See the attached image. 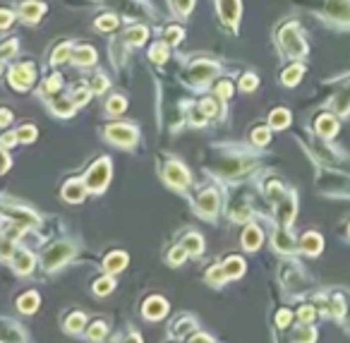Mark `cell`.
I'll return each instance as SVG.
<instances>
[{
    "instance_id": "cell-10",
    "label": "cell",
    "mask_w": 350,
    "mask_h": 343,
    "mask_svg": "<svg viewBox=\"0 0 350 343\" xmlns=\"http://www.w3.org/2000/svg\"><path fill=\"white\" fill-rule=\"evenodd\" d=\"M43 2H34V0H29V2H24L22 5V10H19V14H22V19H27V22H36L41 14H43Z\"/></svg>"
},
{
    "instance_id": "cell-1",
    "label": "cell",
    "mask_w": 350,
    "mask_h": 343,
    "mask_svg": "<svg viewBox=\"0 0 350 343\" xmlns=\"http://www.w3.org/2000/svg\"><path fill=\"white\" fill-rule=\"evenodd\" d=\"M108 180H110V164H108V159H98V161L89 168V173H87V178H84V185H87V190H91V192H101L108 185Z\"/></svg>"
},
{
    "instance_id": "cell-13",
    "label": "cell",
    "mask_w": 350,
    "mask_h": 343,
    "mask_svg": "<svg viewBox=\"0 0 350 343\" xmlns=\"http://www.w3.org/2000/svg\"><path fill=\"white\" fill-rule=\"evenodd\" d=\"M72 58H75L77 65H91V63H96V51L89 46H80V48L72 51Z\"/></svg>"
},
{
    "instance_id": "cell-14",
    "label": "cell",
    "mask_w": 350,
    "mask_h": 343,
    "mask_svg": "<svg viewBox=\"0 0 350 343\" xmlns=\"http://www.w3.org/2000/svg\"><path fill=\"white\" fill-rule=\"evenodd\" d=\"M63 194H65L68 202H82L84 199V182L70 180L68 185H65V190H63Z\"/></svg>"
},
{
    "instance_id": "cell-55",
    "label": "cell",
    "mask_w": 350,
    "mask_h": 343,
    "mask_svg": "<svg viewBox=\"0 0 350 343\" xmlns=\"http://www.w3.org/2000/svg\"><path fill=\"white\" fill-rule=\"evenodd\" d=\"M235 221H245V219H250V209H235V216H233Z\"/></svg>"
},
{
    "instance_id": "cell-6",
    "label": "cell",
    "mask_w": 350,
    "mask_h": 343,
    "mask_svg": "<svg viewBox=\"0 0 350 343\" xmlns=\"http://www.w3.org/2000/svg\"><path fill=\"white\" fill-rule=\"evenodd\" d=\"M218 12L226 24H235L240 17V2L238 0H218Z\"/></svg>"
},
{
    "instance_id": "cell-9",
    "label": "cell",
    "mask_w": 350,
    "mask_h": 343,
    "mask_svg": "<svg viewBox=\"0 0 350 343\" xmlns=\"http://www.w3.org/2000/svg\"><path fill=\"white\" fill-rule=\"evenodd\" d=\"M166 178H168V182L175 185V187H185V185L189 182V173L180 164H168V168H166Z\"/></svg>"
},
{
    "instance_id": "cell-29",
    "label": "cell",
    "mask_w": 350,
    "mask_h": 343,
    "mask_svg": "<svg viewBox=\"0 0 350 343\" xmlns=\"http://www.w3.org/2000/svg\"><path fill=\"white\" fill-rule=\"evenodd\" d=\"M84 324H87L84 315H80V312H77V315H70L68 317V324H65V327H68V331H82V329H84Z\"/></svg>"
},
{
    "instance_id": "cell-59",
    "label": "cell",
    "mask_w": 350,
    "mask_h": 343,
    "mask_svg": "<svg viewBox=\"0 0 350 343\" xmlns=\"http://www.w3.org/2000/svg\"><path fill=\"white\" fill-rule=\"evenodd\" d=\"M0 70H2V63H0Z\"/></svg>"
},
{
    "instance_id": "cell-57",
    "label": "cell",
    "mask_w": 350,
    "mask_h": 343,
    "mask_svg": "<svg viewBox=\"0 0 350 343\" xmlns=\"http://www.w3.org/2000/svg\"><path fill=\"white\" fill-rule=\"evenodd\" d=\"M125 343H142V339H139L137 334H132V336H127V341Z\"/></svg>"
},
{
    "instance_id": "cell-40",
    "label": "cell",
    "mask_w": 350,
    "mask_h": 343,
    "mask_svg": "<svg viewBox=\"0 0 350 343\" xmlns=\"http://www.w3.org/2000/svg\"><path fill=\"white\" fill-rule=\"evenodd\" d=\"M206 278H209V281H211L214 286H218V283H221L223 278H228V276H226V271H223V269H218V266H214V269L209 271V276H206Z\"/></svg>"
},
{
    "instance_id": "cell-48",
    "label": "cell",
    "mask_w": 350,
    "mask_h": 343,
    "mask_svg": "<svg viewBox=\"0 0 350 343\" xmlns=\"http://www.w3.org/2000/svg\"><path fill=\"white\" fill-rule=\"evenodd\" d=\"M175 7H177V12L180 14H187L192 10V0H173Z\"/></svg>"
},
{
    "instance_id": "cell-30",
    "label": "cell",
    "mask_w": 350,
    "mask_h": 343,
    "mask_svg": "<svg viewBox=\"0 0 350 343\" xmlns=\"http://www.w3.org/2000/svg\"><path fill=\"white\" fill-rule=\"evenodd\" d=\"M269 130L266 127H257L255 132H252V142L255 144H259V147H264V144H269Z\"/></svg>"
},
{
    "instance_id": "cell-56",
    "label": "cell",
    "mask_w": 350,
    "mask_h": 343,
    "mask_svg": "<svg viewBox=\"0 0 350 343\" xmlns=\"http://www.w3.org/2000/svg\"><path fill=\"white\" fill-rule=\"evenodd\" d=\"M7 166H10V161H7V156H5V154L0 151V175H2V173L7 171Z\"/></svg>"
},
{
    "instance_id": "cell-43",
    "label": "cell",
    "mask_w": 350,
    "mask_h": 343,
    "mask_svg": "<svg viewBox=\"0 0 350 343\" xmlns=\"http://www.w3.org/2000/svg\"><path fill=\"white\" fill-rule=\"evenodd\" d=\"M166 39H168L171 43H177L180 39H182V29L180 27H168L166 29Z\"/></svg>"
},
{
    "instance_id": "cell-3",
    "label": "cell",
    "mask_w": 350,
    "mask_h": 343,
    "mask_svg": "<svg viewBox=\"0 0 350 343\" xmlns=\"http://www.w3.org/2000/svg\"><path fill=\"white\" fill-rule=\"evenodd\" d=\"M34 82V65H29V63H22V65H17V68L10 70V84H12L17 91H24L29 89Z\"/></svg>"
},
{
    "instance_id": "cell-26",
    "label": "cell",
    "mask_w": 350,
    "mask_h": 343,
    "mask_svg": "<svg viewBox=\"0 0 350 343\" xmlns=\"http://www.w3.org/2000/svg\"><path fill=\"white\" fill-rule=\"evenodd\" d=\"M300 77H302V68H300V65H293V68H288L283 72V82L290 84V86L300 82Z\"/></svg>"
},
{
    "instance_id": "cell-21",
    "label": "cell",
    "mask_w": 350,
    "mask_h": 343,
    "mask_svg": "<svg viewBox=\"0 0 350 343\" xmlns=\"http://www.w3.org/2000/svg\"><path fill=\"white\" fill-rule=\"evenodd\" d=\"M329 14H334V17H338L341 22H348L350 19V5H346V2H331L329 5Z\"/></svg>"
},
{
    "instance_id": "cell-12",
    "label": "cell",
    "mask_w": 350,
    "mask_h": 343,
    "mask_svg": "<svg viewBox=\"0 0 350 343\" xmlns=\"http://www.w3.org/2000/svg\"><path fill=\"white\" fill-rule=\"evenodd\" d=\"M14 269H17L19 274H29V271L34 269V257L29 255L27 250L14 252Z\"/></svg>"
},
{
    "instance_id": "cell-46",
    "label": "cell",
    "mask_w": 350,
    "mask_h": 343,
    "mask_svg": "<svg viewBox=\"0 0 350 343\" xmlns=\"http://www.w3.org/2000/svg\"><path fill=\"white\" fill-rule=\"evenodd\" d=\"M290 319H293V315H290L288 310H281V312H278V317H276V324L283 329V327H288V324H290Z\"/></svg>"
},
{
    "instance_id": "cell-5",
    "label": "cell",
    "mask_w": 350,
    "mask_h": 343,
    "mask_svg": "<svg viewBox=\"0 0 350 343\" xmlns=\"http://www.w3.org/2000/svg\"><path fill=\"white\" fill-rule=\"evenodd\" d=\"M108 137L113 142H118V144H122V147H130V144H135L137 132L130 125H110L108 127Z\"/></svg>"
},
{
    "instance_id": "cell-53",
    "label": "cell",
    "mask_w": 350,
    "mask_h": 343,
    "mask_svg": "<svg viewBox=\"0 0 350 343\" xmlns=\"http://www.w3.org/2000/svg\"><path fill=\"white\" fill-rule=\"evenodd\" d=\"M106 86H108L106 77H96L94 82H91V89H94L96 94H101V91H103V89H106Z\"/></svg>"
},
{
    "instance_id": "cell-31",
    "label": "cell",
    "mask_w": 350,
    "mask_h": 343,
    "mask_svg": "<svg viewBox=\"0 0 350 343\" xmlns=\"http://www.w3.org/2000/svg\"><path fill=\"white\" fill-rule=\"evenodd\" d=\"M293 343H314V331L312 329H297L293 336Z\"/></svg>"
},
{
    "instance_id": "cell-33",
    "label": "cell",
    "mask_w": 350,
    "mask_h": 343,
    "mask_svg": "<svg viewBox=\"0 0 350 343\" xmlns=\"http://www.w3.org/2000/svg\"><path fill=\"white\" fill-rule=\"evenodd\" d=\"M70 53H72V48H70L68 43H63V46H58L53 51V63H65L70 58Z\"/></svg>"
},
{
    "instance_id": "cell-24",
    "label": "cell",
    "mask_w": 350,
    "mask_h": 343,
    "mask_svg": "<svg viewBox=\"0 0 350 343\" xmlns=\"http://www.w3.org/2000/svg\"><path fill=\"white\" fill-rule=\"evenodd\" d=\"M182 247L187 250V252H192V255H199L202 252V238L194 233H189L185 240H182Z\"/></svg>"
},
{
    "instance_id": "cell-39",
    "label": "cell",
    "mask_w": 350,
    "mask_h": 343,
    "mask_svg": "<svg viewBox=\"0 0 350 343\" xmlns=\"http://www.w3.org/2000/svg\"><path fill=\"white\" fill-rule=\"evenodd\" d=\"M60 86H63V77H60V75H53V77H48V80H46V91H51V94L58 91Z\"/></svg>"
},
{
    "instance_id": "cell-7",
    "label": "cell",
    "mask_w": 350,
    "mask_h": 343,
    "mask_svg": "<svg viewBox=\"0 0 350 343\" xmlns=\"http://www.w3.org/2000/svg\"><path fill=\"white\" fill-rule=\"evenodd\" d=\"M197 209H199L202 216H214L216 209H218V194H216L214 190L202 192L199 194V199H197Z\"/></svg>"
},
{
    "instance_id": "cell-45",
    "label": "cell",
    "mask_w": 350,
    "mask_h": 343,
    "mask_svg": "<svg viewBox=\"0 0 350 343\" xmlns=\"http://www.w3.org/2000/svg\"><path fill=\"white\" fill-rule=\"evenodd\" d=\"M255 86H257V77H255V75H245L243 82H240V89H243V91H252Z\"/></svg>"
},
{
    "instance_id": "cell-41",
    "label": "cell",
    "mask_w": 350,
    "mask_h": 343,
    "mask_svg": "<svg viewBox=\"0 0 350 343\" xmlns=\"http://www.w3.org/2000/svg\"><path fill=\"white\" fill-rule=\"evenodd\" d=\"M17 51V39H10V41L5 43L2 48H0V60H5V58H10V55Z\"/></svg>"
},
{
    "instance_id": "cell-36",
    "label": "cell",
    "mask_w": 350,
    "mask_h": 343,
    "mask_svg": "<svg viewBox=\"0 0 350 343\" xmlns=\"http://www.w3.org/2000/svg\"><path fill=\"white\" fill-rule=\"evenodd\" d=\"M192 329H194V322H192V319H182V322L175 327V336H187V334H192Z\"/></svg>"
},
{
    "instance_id": "cell-19",
    "label": "cell",
    "mask_w": 350,
    "mask_h": 343,
    "mask_svg": "<svg viewBox=\"0 0 350 343\" xmlns=\"http://www.w3.org/2000/svg\"><path fill=\"white\" fill-rule=\"evenodd\" d=\"M125 264H127V255L113 252V255H108L106 257V271H120Z\"/></svg>"
},
{
    "instance_id": "cell-50",
    "label": "cell",
    "mask_w": 350,
    "mask_h": 343,
    "mask_svg": "<svg viewBox=\"0 0 350 343\" xmlns=\"http://www.w3.org/2000/svg\"><path fill=\"white\" fill-rule=\"evenodd\" d=\"M87 98H89V89H77V91L72 94V101H75V103H87Z\"/></svg>"
},
{
    "instance_id": "cell-42",
    "label": "cell",
    "mask_w": 350,
    "mask_h": 343,
    "mask_svg": "<svg viewBox=\"0 0 350 343\" xmlns=\"http://www.w3.org/2000/svg\"><path fill=\"white\" fill-rule=\"evenodd\" d=\"M297 317H300V322H312V319L317 317V312H314V307H310V305H305V307H300V312H297Z\"/></svg>"
},
{
    "instance_id": "cell-15",
    "label": "cell",
    "mask_w": 350,
    "mask_h": 343,
    "mask_svg": "<svg viewBox=\"0 0 350 343\" xmlns=\"http://www.w3.org/2000/svg\"><path fill=\"white\" fill-rule=\"evenodd\" d=\"M336 130H338V125L331 115H322V118L317 120V132H319L322 137H334Z\"/></svg>"
},
{
    "instance_id": "cell-51",
    "label": "cell",
    "mask_w": 350,
    "mask_h": 343,
    "mask_svg": "<svg viewBox=\"0 0 350 343\" xmlns=\"http://www.w3.org/2000/svg\"><path fill=\"white\" fill-rule=\"evenodd\" d=\"M17 132H7V135H2V137H0V144H2V147H12V144H17Z\"/></svg>"
},
{
    "instance_id": "cell-20",
    "label": "cell",
    "mask_w": 350,
    "mask_h": 343,
    "mask_svg": "<svg viewBox=\"0 0 350 343\" xmlns=\"http://www.w3.org/2000/svg\"><path fill=\"white\" fill-rule=\"evenodd\" d=\"M53 110L58 115H63V118H68L75 113V101L72 98H55L53 101Z\"/></svg>"
},
{
    "instance_id": "cell-44",
    "label": "cell",
    "mask_w": 350,
    "mask_h": 343,
    "mask_svg": "<svg viewBox=\"0 0 350 343\" xmlns=\"http://www.w3.org/2000/svg\"><path fill=\"white\" fill-rule=\"evenodd\" d=\"M17 137L22 139V142H31V139L36 137V130H34L31 125H27V127H22V130L17 132Z\"/></svg>"
},
{
    "instance_id": "cell-17",
    "label": "cell",
    "mask_w": 350,
    "mask_h": 343,
    "mask_svg": "<svg viewBox=\"0 0 350 343\" xmlns=\"http://www.w3.org/2000/svg\"><path fill=\"white\" fill-rule=\"evenodd\" d=\"M243 245L247 247V250H257V247L262 245V231H259L257 226H250V228L245 231V235H243Z\"/></svg>"
},
{
    "instance_id": "cell-32",
    "label": "cell",
    "mask_w": 350,
    "mask_h": 343,
    "mask_svg": "<svg viewBox=\"0 0 350 343\" xmlns=\"http://www.w3.org/2000/svg\"><path fill=\"white\" fill-rule=\"evenodd\" d=\"M151 60H156V63H163L166 58H168V48H166V43H159V46H154L151 48V53H149Z\"/></svg>"
},
{
    "instance_id": "cell-16",
    "label": "cell",
    "mask_w": 350,
    "mask_h": 343,
    "mask_svg": "<svg viewBox=\"0 0 350 343\" xmlns=\"http://www.w3.org/2000/svg\"><path fill=\"white\" fill-rule=\"evenodd\" d=\"M322 247H324V240L317 233H307L302 238V250H305L307 255H319Z\"/></svg>"
},
{
    "instance_id": "cell-54",
    "label": "cell",
    "mask_w": 350,
    "mask_h": 343,
    "mask_svg": "<svg viewBox=\"0 0 350 343\" xmlns=\"http://www.w3.org/2000/svg\"><path fill=\"white\" fill-rule=\"evenodd\" d=\"M10 120H12V113L7 108H0V127L2 125H10Z\"/></svg>"
},
{
    "instance_id": "cell-22",
    "label": "cell",
    "mask_w": 350,
    "mask_h": 343,
    "mask_svg": "<svg viewBox=\"0 0 350 343\" xmlns=\"http://www.w3.org/2000/svg\"><path fill=\"white\" fill-rule=\"evenodd\" d=\"M271 127H276V130H281V127H285V125L290 123V113L285 108H278V110H273L271 113Z\"/></svg>"
},
{
    "instance_id": "cell-38",
    "label": "cell",
    "mask_w": 350,
    "mask_h": 343,
    "mask_svg": "<svg viewBox=\"0 0 350 343\" xmlns=\"http://www.w3.org/2000/svg\"><path fill=\"white\" fill-rule=\"evenodd\" d=\"M202 113L206 115V118H214L216 113H218L214 98H204V101H202Z\"/></svg>"
},
{
    "instance_id": "cell-11",
    "label": "cell",
    "mask_w": 350,
    "mask_h": 343,
    "mask_svg": "<svg viewBox=\"0 0 350 343\" xmlns=\"http://www.w3.org/2000/svg\"><path fill=\"white\" fill-rule=\"evenodd\" d=\"M214 72H216L214 65H209V63H197L194 68H189V80H192V82H204V80H209Z\"/></svg>"
},
{
    "instance_id": "cell-4",
    "label": "cell",
    "mask_w": 350,
    "mask_h": 343,
    "mask_svg": "<svg viewBox=\"0 0 350 343\" xmlns=\"http://www.w3.org/2000/svg\"><path fill=\"white\" fill-rule=\"evenodd\" d=\"M70 255H72V245H68V243H58V245H53L48 252H46L43 264H46V269H55V266H60L63 261L68 259Z\"/></svg>"
},
{
    "instance_id": "cell-35",
    "label": "cell",
    "mask_w": 350,
    "mask_h": 343,
    "mask_svg": "<svg viewBox=\"0 0 350 343\" xmlns=\"http://www.w3.org/2000/svg\"><path fill=\"white\" fill-rule=\"evenodd\" d=\"M125 106H127V103H125V98H122V96L110 98V101H108V113H115V115H118V113L125 110Z\"/></svg>"
},
{
    "instance_id": "cell-27",
    "label": "cell",
    "mask_w": 350,
    "mask_h": 343,
    "mask_svg": "<svg viewBox=\"0 0 350 343\" xmlns=\"http://www.w3.org/2000/svg\"><path fill=\"white\" fill-rule=\"evenodd\" d=\"M96 27L101 29V31H110V29L118 27V17L115 14H101L98 22H96Z\"/></svg>"
},
{
    "instance_id": "cell-28",
    "label": "cell",
    "mask_w": 350,
    "mask_h": 343,
    "mask_svg": "<svg viewBox=\"0 0 350 343\" xmlns=\"http://www.w3.org/2000/svg\"><path fill=\"white\" fill-rule=\"evenodd\" d=\"M273 243H276V247H278L281 252H290V250L295 247V243H293V240L288 238V233H283V231H281V233H276Z\"/></svg>"
},
{
    "instance_id": "cell-58",
    "label": "cell",
    "mask_w": 350,
    "mask_h": 343,
    "mask_svg": "<svg viewBox=\"0 0 350 343\" xmlns=\"http://www.w3.org/2000/svg\"><path fill=\"white\" fill-rule=\"evenodd\" d=\"M206 343H214V341H209V339H206Z\"/></svg>"
},
{
    "instance_id": "cell-34",
    "label": "cell",
    "mask_w": 350,
    "mask_h": 343,
    "mask_svg": "<svg viewBox=\"0 0 350 343\" xmlns=\"http://www.w3.org/2000/svg\"><path fill=\"white\" fill-rule=\"evenodd\" d=\"M106 336V324L103 322H96L94 327H89V339L91 341H101Z\"/></svg>"
},
{
    "instance_id": "cell-52",
    "label": "cell",
    "mask_w": 350,
    "mask_h": 343,
    "mask_svg": "<svg viewBox=\"0 0 350 343\" xmlns=\"http://www.w3.org/2000/svg\"><path fill=\"white\" fill-rule=\"evenodd\" d=\"M12 24V12H7V10H0V29H7Z\"/></svg>"
},
{
    "instance_id": "cell-47",
    "label": "cell",
    "mask_w": 350,
    "mask_h": 343,
    "mask_svg": "<svg viewBox=\"0 0 350 343\" xmlns=\"http://www.w3.org/2000/svg\"><path fill=\"white\" fill-rule=\"evenodd\" d=\"M185 255H187L185 247H175L173 252H171V261H173V264H180V261L185 259Z\"/></svg>"
},
{
    "instance_id": "cell-8",
    "label": "cell",
    "mask_w": 350,
    "mask_h": 343,
    "mask_svg": "<svg viewBox=\"0 0 350 343\" xmlns=\"http://www.w3.org/2000/svg\"><path fill=\"white\" fill-rule=\"evenodd\" d=\"M168 312V302L163 300V298H149L147 302H144V317L147 319H161L163 315Z\"/></svg>"
},
{
    "instance_id": "cell-18",
    "label": "cell",
    "mask_w": 350,
    "mask_h": 343,
    "mask_svg": "<svg viewBox=\"0 0 350 343\" xmlns=\"http://www.w3.org/2000/svg\"><path fill=\"white\" fill-rule=\"evenodd\" d=\"M223 271H226L228 278H238V276H243V271H245V261L240 259V257H230V259L223 264Z\"/></svg>"
},
{
    "instance_id": "cell-25",
    "label": "cell",
    "mask_w": 350,
    "mask_h": 343,
    "mask_svg": "<svg viewBox=\"0 0 350 343\" xmlns=\"http://www.w3.org/2000/svg\"><path fill=\"white\" fill-rule=\"evenodd\" d=\"M147 34H149V31L144 27H132V29H127V41L135 43V46H139V43L147 41Z\"/></svg>"
},
{
    "instance_id": "cell-2",
    "label": "cell",
    "mask_w": 350,
    "mask_h": 343,
    "mask_svg": "<svg viewBox=\"0 0 350 343\" xmlns=\"http://www.w3.org/2000/svg\"><path fill=\"white\" fill-rule=\"evenodd\" d=\"M281 43H283V48H285V53L288 55H293V58L305 55V43H302V39H300L295 24H288V27L281 31Z\"/></svg>"
},
{
    "instance_id": "cell-49",
    "label": "cell",
    "mask_w": 350,
    "mask_h": 343,
    "mask_svg": "<svg viewBox=\"0 0 350 343\" xmlns=\"http://www.w3.org/2000/svg\"><path fill=\"white\" fill-rule=\"evenodd\" d=\"M230 94H233V84H230V82H221V84H218V96H221V98H230Z\"/></svg>"
},
{
    "instance_id": "cell-37",
    "label": "cell",
    "mask_w": 350,
    "mask_h": 343,
    "mask_svg": "<svg viewBox=\"0 0 350 343\" xmlns=\"http://www.w3.org/2000/svg\"><path fill=\"white\" fill-rule=\"evenodd\" d=\"M94 290L98 295H108V293L113 290V281H110V278H101V281H96Z\"/></svg>"
},
{
    "instance_id": "cell-23",
    "label": "cell",
    "mask_w": 350,
    "mask_h": 343,
    "mask_svg": "<svg viewBox=\"0 0 350 343\" xmlns=\"http://www.w3.org/2000/svg\"><path fill=\"white\" fill-rule=\"evenodd\" d=\"M39 295H36V293H27V295H22V298H19V310H22V312H34V310H36V307H39Z\"/></svg>"
}]
</instances>
